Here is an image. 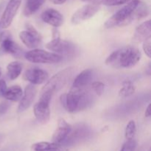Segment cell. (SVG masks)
<instances>
[{"mask_svg": "<svg viewBox=\"0 0 151 151\" xmlns=\"http://www.w3.org/2000/svg\"><path fill=\"white\" fill-rule=\"evenodd\" d=\"M142 53L138 48L126 46L113 52L106 60V64L115 69H128L140 60Z\"/></svg>", "mask_w": 151, "mask_h": 151, "instance_id": "6da1fadb", "label": "cell"}, {"mask_svg": "<svg viewBox=\"0 0 151 151\" xmlns=\"http://www.w3.org/2000/svg\"><path fill=\"white\" fill-rule=\"evenodd\" d=\"M94 96L85 88H72L69 92L60 97L62 106L69 113H75L87 109L92 103Z\"/></svg>", "mask_w": 151, "mask_h": 151, "instance_id": "7a4b0ae2", "label": "cell"}, {"mask_svg": "<svg viewBox=\"0 0 151 151\" xmlns=\"http://www.w3.org/2000/svg\"><path fill=\"white\" fill-rule=\"evenodd\" d=\"M75 69L73 66H69L53 75L41 89L39 100L50 103L52 96L62 89L70 81L75 73Z\"/></svg>", "mask_w": 151, "mask_h": 151, "instance_id": "3957f363", "label": "cell"}, {"mask_svg": "<svg viewBox=\"0 0 151 151\" xmlns=\"http://www.w3.org/2000/svg\"><path fill=\"white\" fill-rule=\"evenodd\" d=\"M139 2V0H130L123 7L116 12L106 21L104 24L105 27L106 29H111L130 24L134 21V12Z\"/></svg>", "mask_w": 151, "mask_h": 151, "instance_id": "277c9868", "label": "cell"}, {"mask_svg": "<svg viewBox=\"0 0 151 151\" xmlns=\"http://www.w3.org/2000/svg\"><path fill=\"white\" fill-rule=\"evenodd\" d=\"M46 47L61 56L73 55L76 52V46L70 41L61 40L60 32L56 28L52 29V39L46 44Z\"/></svg>", "mask_w": 151, "mask_h": 151, "instance_id": "5b68a950", "label": "cell"}, {"mask_svg": "<svg viewBox=\"0 0 151 151\" xmlns=\"http://www.w3.org/2000/svg\"><path fill=\"white\" fill-rule=\"evenodd\" d=\"M24 57L28 61L34 63H60L63 60V56L57 53L45 51L40 49H33L24 53Z\"/></svg>", "mask_w": 151, "mask_h": 151, "instance_id": "8992f818", "label": "cell"}, {"mask_svg": "<svg viewBox=\"0 0 151 151\" xmlns=\"http://www.w3.org/2000/svg\"><path fill=\"white\" fill-rule=\"evenodd\" d=\"M0 44L1 54H10L17 58L23 56V50L13 41L9 31H4L0 34Z\"/></svg>", "mask_w": 151, "mask_h": 151, "instance_id": "52a82bcc", "label": "cell"}, {"mask_svg": "<svg viewBox=\"0 0 151 151\" xmlns=\"http://www.w3.org/2000/svg\"><path fill=\"white\" fill-rule=\"evenodd\" d=\"M25 27L27 30L22 31L19 33V38L29 49H36L41 44V35L30 24L27 23Z\"/></svg>", "mask_w": 151, "mask_h": 151, "instance_id": "ba28073f", "label": "cell"}, {"mask_svg": "<svg viewBox=\"0 0 151 151\" xmlns=\"http://www.w3.org/2000/svg\"><path fill=\"white\" fill-rule=\"evenodd\" d=\"M90 129L85 125H77L75 128H72L70 133L68 135L61 145L71 146L75 144L85 141L90 136Z\"/></svg>", "mask_w": 151, "mask_h": 151, "instance_id": "9c48e42d", "label": "cell"}, {"mask_svg": "<svg viewBox=\"0 0 151 151\" xmlns=\"http://www.w3.org/2000/svg\"><path fill=\"white\" fill-rule=\"evenodd\" d=\"M100 9V4H93V3L86 4V5L83 6L82 7L78 9L74 13L71 21L74 24H78L82 22L92 18L97 12H99Z\"/></svg>", "mask_w": 151, "mask_h": 151, "instance_id": "30bf717a", "label": "cell"}, {"mask_svg": "<svg viewBox=\"0 0 151 151\" xmlns=\"http://www.w3.org/2000/svg\"><path fill=\"white\" fill-rule=\"evenodd\" d=\"M22 0H10L4 9L0 21V27L4 29L7 28L13 22Z\"/></svg>", "mask_w": 151, "mask_h": 151, "instance_id": "8fae6325", "label": "cell"}, {"mask_svg": "<svg viewBox=\"0 0 151 151\" xmlns=\"http://www.w3.org/2000/svg\"><path fill=\"white\" fill-rule=\"evenodd\" d=\"M24 80L33 85H40L47 82L49 79V75L45 70L38 67H31L24 72L23 75Z\"/></svg>", "mask_w": 151, "mask_h": 151, "instance_id": "7c38bea8", "label": "cell"}, {"mask_svg": "<svg viewBox=\"0 0 151 151\" xmlns=\"http://www.w3.org/2000/svg\"><path fill=\"white\" fill-rule=\"evenodd\" d=\"M37 94V88L33 84H29L25 87L24 92L22 94L20 100L18 112L21 113L29 109L33 103Z\"/></svg>", "mask_w": 151, "mask_h": 151, "instance_id": "4fadbf2b", "label": "cell"}, {"mask_svg": "<svg viewBox=\"0 0 151 151\" xmlns=\"http://www.w3.org/2000/svg\"><path fill=\"white\" fill-rule=\"evenodd\" d=\"M72 130V126L63 119H59L57 128L52 135V142L61 145L67 138L68 135Z\"/></svg>", "mask_w": 151, "mask_h": 151, "instance_id": "5bb4252c", "label": "cell"}, {"mask_svg": "<svg viewBox=\"0 0 151 151\" xmlns=\"http://www.w3.org/2000/svg\"><path fill=\"white\" fill-rule=\"evenodd\" d=\"M34 115L37 120L41 124H47L50 119V103L43 100L39 101L34 106Z\"/></svg>", "mask_w": 151, "mask_h": 151, "instance_id": "9a60e30c", "label": "cell"}, {"mask_svg": "<svg viewBox=\"0 0 151 151\" xmlns=\"http://www.w3.org/2000/svg\"><path fill=\"white\" fill-rule=\"evenodd\" d=\"M42 21L54 27H59L63 24V16L58 10L49 8L44 10L41 15Z\"/></svg>", "mask_w": 151, "mask_h": 151, "instance_id": "2e32d148", "label": "cell"}, {"mask_svg": "<svg viewBox=\"0 0 151 151\" xmlns=\"http://www.w3.org/2000/svg\"><path fill=\"white\" fill-rule=\"evenodd\" d=\"M151 37V21L147 20L136 28L133 41L134 42H143Z\"/></svg>", "mask_w": 151, "mask_h": 151, "instance_id": "e0dca14e", "label": "cell"}, {"mask_svg": "<svg viewBox=\"0 0 151 151\" xmlns=\"http://www.w3.org/2000/svg\"><path fill=\"white\" fill-rule=\"evenodd\" d=\"M93 75H94V72L92 69H84L79 75H77L75 79L74 80L72 88H77V89L85 88L92 80Z\"/></svg>", "mask_w": 151, "mask_h": 151, "instance_id": "ac0fdd59", "label": "cell"}, {"mask_svg": "<svg viewBox=\"0 0 151 151\" xmlns=\"http://www.w3.org/2000/svg\"><path fill=\"white\" fill-rule=\"evenodd\" d=\"M45 1L46 0H27L24 8V15L25 16H29L34 14L39 10Z\"/></svg>", "mask_w": 151, "mask_h": 151, "instance_id": "d6986e66", "label": "cell"}, {"mask_svg": "<svg viewBox=\"0 0 151 151\" xmlns=\"http://www.w3.org/2000/svg\"><path fill=\"white\" fill-rule=\"evenodd\" d=\"M23 94V91L19 86H13L7 88L3 97L7 100L17 102L21 100Z\"/></svg>", "mask_w": 151, "mask_h": 151, "instance_id": "ffe728a7", "label": "cell"}, {"mask_svg": "<svg viewBox=\"0 0 151 151\" xmlns=\"http://www.w3.org/2000/svg\"><path fill=\"white\" fill-rule=\"evenodd\" d=\"M22 71V65L20 62H11L7 66V75L11 81L16 80L21 75Z\"/></svg>", "mask_w": 151, "mask_h": 151, "instance_id": "44dd1931", "label": "cell"}, {"mask_svg": "<svg viewBox=\"0 0 151 151\" xmlns=\"http://www.w3.org/2000/svg\"><path fill=\"white\" fill-rule=\"evenodd\" d=\"M60 145L55 142H40L35 143L32 145L31 148L34 151H47L50 150H60Z\"/></svg>", "mask_w": 151, "mask_h": 151, "instance_id": "7402d4cb", "label": "cell"}, {"mask_svg": "<svg viewBox=\"0 0 151 151\" xmlns=\"http://www.w3.org/2000/svg\"><path fill=\"white\" fill-rule=\"evenodd\" d=\"M136 87L131 81H125L122 83V86L119 91V96L122 98H126L134 94Z\"/></svg>", "mask_w": 151, "mask_h": 151, "instance_id": "603a6c76", "label": "cell"}, {"mask_svg": "<svg viewBox=\"0 0 151 151\" xmlns=\"http://www.w3.org/2000/svg\"><path fill=\"white\" fill-rule=\"evenodd\" d=\"M149 14V7L145 3L140 1L138 6L135 9L134 12V18L135 20H140V19L145 18Z\"/></svg>", "mask_w": 151, "mask_h": 151, "instance_id": "cb8c5ba5", "label": "cell"}, {"mask_svg": "<svg viewBox=\"0 0 151 151\" xmlns=\"http://www.w3.org/2000/svg\"><path fill=\"white\" fill-rule=\"evenodd\" d=\"M137 133V125L135 121L131 120L127 124L125 128V136L126 139H132L134 138Z\"/></svg>", "mask_w": 151, "mask_h": 151, "instance_id": "d4e9b609", "label": "cell"}, {"mask_svg": "<svg viewBox=\"0 0 151 151\" xmlns=\"http://www.w3.org/2000/svg\"><path fill=\"white\" fill-rule=\"evenodd\" d=\"M137 147V142L134 139H127L121 147L119 151H135Z\"/></svg>", "mask_w": 151, "mask_h": 151, "instance_id": "484cf974", "label": "cell"}, {"mask_svg": "<svg viewBox=\"0 0 151 151\" xmlns=\"http://www.w3.org/2000/svg\"><path fill=\"white\" fill-rule=\"evenodd\" d=\"M91 88L97 96H101L105 90V85L100 81H95L91 83Z\"/></svg>", "mask_w": 151, "mask_h": 151, "instance_id": "4316f807", "label": "cell"}, {"mask_svg": "<svg viewBox=\"0 0 151 151\" xmlns=\"http://www.w3.org/2000/svg\"><path fill=\"white\" fill-rule=\"evenodd\" d=\"M143 50H144L145 53L146 55L148 58L151 57V41L150 38H147L145 41H143V46H142Z\"/></svg>", "mask_w": 151, "mask_h": 151, "instance_id": "83f0119b", "label": "cell"}, {"mask_svg": "<svg viewBox=\"0 0 151 151\" xmlns=\"http://www.w3.org/2000/svg\"><path fill=\"white\" fill-rule=\"evenodd\" d=\"M130 0H106L103 3L106 6H116L126 4Z\"/></svg>", "mask_w": 151, "mask_h": 151, "instance_id": "f1b7e54d", "label": "cell"}, {"mask_svg": "<svg viewBox=\"0 0 151 151\" xmlns=\"http://www.w3.org/2000/svg\"><path fill=\"white\" fill-rule=\"evenodd\" d=\"M10 103L7 101H2L0 103V116L4 115L8 110Z\"/></svg>", "mask_w": 151, "mask_h": 151, "instance_id": "f546056e", "label": "cell"}, {"mask_svg": "<svg viewBox=\"0 0 151 151\" xmlns=\"http://www.w3.org/2000/svg\"><path fill=\"white\" fill-rule=\"evenodd\" d=\"M7 83L4 80H0V97H2L7 90Z\"/></svg>", "mask_w": 151, "mask_h": 151, "instance_id": "4dcf8cb0", "label": "cell"}, {"mask_svg": "<svg viewBox=\"0 0 151 151\" xmlns=\"http://www.w3.org/2000/svg\"><path fill=\"white\" fill-rule=\"evenodd\" d=\"M81 1H88V2L93 3V4H103L104 1L106 0H81Z\"/></svg>", "mask_w": 151, "mask_h": 151, "instance_id": "1f68e13d", "label": "cell"}, {"mask_svg": "<svg viewBox=\"0 0 151 151\" xmlns=\"http://www.w3.org/2000/svg\"><path fill=\"white\" fill-rule=\"evenodd\" d=\"M150 114H151V112H150V104H149L148 106H147V109H146V110H145V116L146 117H150Z\"/></svg>", "mask_w": 151, "mask_h": 151, "instance_id": "d6a6232c", "label": "cell"}, {"mask_svg": "<svg viewBox=\"0 0 151 151\" xmlns=\"http://www.w3.org/2000/svg\"><path fill=\"white\" fill-rule=\"evenodd\" d=\"M54 4H64L65 2L66 1V0H52Z\"/></svg>", "mask_w": 151, "mask_h": 151, "instance_id": "836d02e7", "label": "cell"}, {"mask_svg": "<svg viewBox=\"0 0 151 151\" xmlns=\"http://www.w3.org/2000/svg\"><path fill=\"white\" fill-rule=\"evenodd\" d=\"M3 139H4V136H3L2 134H0V144H1V142H2Z\"/></svg>", "mask_w": 151, "mask_h": 151, "instance_id": "e575fe53", "label": "cell"}, {"mask_svg": "<svg viewBox=\"0 0 151 151\" xmlns=\"http://www.w3.org/2000/svg\"><path fill=\"white\" fill-rule=\"evenodd\" d=\"M47 151H60V150H47Z\"/></svg>", "mask_w": 151, "mask_h": 151, "instance_id": "d590c367", "label": "cell"}, {"mask_svg": "<svg viewBox=\"0 0 151 151\" xmlns=\"http://www.w3.org/2000/svg\"><path fill=\"white\" fill-rule=\"evenodd\" d=\"M1 68H0V76H1Z\"/></svg>", "mask_w": 151, "mask_h": 151, "instance_id": "8d00e7d4", "label": "cell"}, {"mask_svg": "<svg viewBox=\"0 0 151 151\" xmlns=\"http://www.w3.org/2000/svg\"><path fill=\"white\" fill-rule=\"evenodd\" d=\"M148 151H150V150H148Z\"/></svg>", "mask_w": 151, "mask_h": 151, "instance_id": "74e56055", "label": "cell"}]
</instances>
